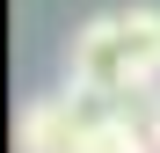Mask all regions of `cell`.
I'll use <instances>...</instances> for the list:
<instances>
[{
  "label": "cell",
  "mask_w": 160,
  "mask_h": 153,
  "mask_svg": "<svg viewBox=\"0 0 160 153\" xmlns=\"http://www.w3.org/2000/svg\"><path fill=\"white\" fill-rule=\"evenodd\" d=\"M109 95H88V88H66V95H37L15 124V146L22 153H80L88 146V124L102 117Z\"/></svg>",
  "instance_id": "obj_2"
},
{
  "label": "cell",
  "mask_w": 160,
  "mask_h": 153,
  "mask_svg": "<svg viewBox=\"0 0 160 153\" xmlns=\"http://www.w3.org/2000/svg\"><path fill=\"white\" fill-rule=\"evenodd\" d=\"M117 22H124V37H131V51H138L146 80L160 88V8H153V0H131V8H117Z\"/></svg>",
  "instance_id": "obj_3"
},
{
  "label": "cell",
  "mask_w": 160,
  "mask_h": 153,
  "mask_svg": "<svg viewBox=\"0 0 160 153\" xmlns=\"http://www.w3.org/2000/svg\"><path fill=\"white\" fill-rule=\"evenodd\" d=\"M66 80L73 88H88V95H146L153 80H146V66H138V51H131V37H124V22H117V8L109 15H88L73 29V44H66Z\"/></svg>",
  "instance_id": "obj_1"
}]
</instances>
